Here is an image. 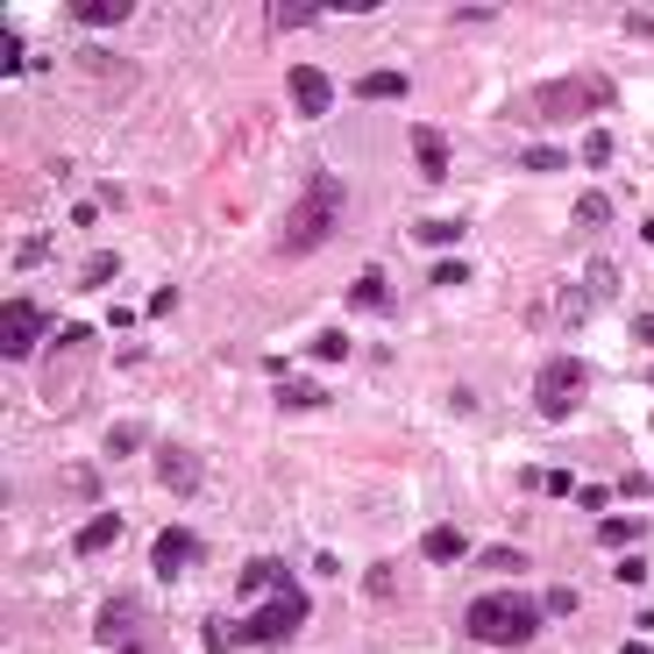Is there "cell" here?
Here are the masks:
<instances>
[{
    "instance_id": "6da1fadb",
    "label": "cell",
    "mask_w": 654,
    "mask_h": 654,
    "mask_svg": "<svg viewBox=\"0 0 654 654\" xmlns=\"http://www.w3.org/2000/svg\"><path fill=\"white\" fill-rule=\"evenodd\" d=\"M463 627H469V641H484V647H526L534 627H541V605L526 598V590H491V598H469Z\"/></svg>"
},
{
    "instance_id": "7a4b0ae2",
    "label": "cell",
    "mask_w": 654,
    "mask_h": 654,
    "mask_svg": "<svg viewBox=\"0 0 654 654\" xmlns=\"http://www.w3.org/2000/svg\"><path fill=\"white\" fill-rule=\"evenodd\" d=\"M342 207H348L342 178H334V171H321V178L307 186V200H299L292 228H285V250H292V256H313V250H321V242L334 235V221H342Z\"/></svg>"
},
{
    "instance_id": "3957f363",
    "label": "cell",
    "mask_w": 654,
    "mask_h": 654,
    "mask_svg": "<svg viewBox=\"0 0 654 654\" xmlns=\"http://www.w3.org/2000/svg\"><path fill=\"white\" fill-rule=\"evenodd\" d=\"M307 612H313V598L292 584V590H278L270 605H256V612L235 627V641H242V647H278V641H292V633L307 627Z\"/></svg>"
},
{
    "instance_id": "277c9868",
    "label": "cell",
    "mask_w": 654,
    "mask_h": 654,
    "mask_svg": "<svg viewBox=\"0 0 654 654\" xmlns=\"http://www.w3.org/2000/svg\"><path fill=\"white\" fill-rule=\"evenodd\" d=\"M584 363H576V356H555V363H547V370L534 377V406H541V413L547 420H569L576 413V399H584Z\"/></svg>"
},
{
    "instance_id": "5b68a950",
    "label": "cell",
    "mask_w": 654,
    "mask_h": 654,
    "mask_svg": "<svg viewBox=\"0 0 654 654\" xmlns=\"http://www.w3.org/2000/svg\"><path fill=\"white\" fill-rule=\"evenodd\" d=\"M43 328H51V313H43L36 299H8V307H0V356L22 363L29 348L43 342Z\"/></svg>"
},
{
    "instance_id": "8992f818",
    "label": "cell",
    "mask_w": 654,
    "mask_h": 654,
    "mask_svg": "<svg viewBox=\"0 0 654 654\" xmlns=\"http://www.w3.org/2000/svg\"><path fill=\"white\" fill-rule=\"evenodd\" d=\"M192 562H200V534H192V526H164L157 547H149V569H157V584H178Z\"/></svg>"
},
{
    "instance_id": "52a82bcc",
    "label": "cell",
    "mask_w": 654,
    "mask_h": 654,
    "mask_svg": "<svg viewBox=\"0 0 654 654\" xmlns=\"http://www.w3.org/2000/svg\"><path fill=\"white\" fill-rule=\"evenodd\" d=\"M285 86H292V108H299V121H321V114L334 108V86H328V71H313V65H299Z\"/></svg>"
},
{
    "instance_id": "ba28073f",
    "label": "cell",
    "mask_w": 654,
    "mask_h": 654,
    "mask_svg": "<svg viewBox=\"0 0 654 654\" xmlns=\"http://www.w3.org/2000/svg\"><path fill=\"white\" fill-rule=\"evenodd\" d=\"M576 108H612V86L584 79V93H541V114H576Z\"/></svg>"
},
{
    "instance_id": "9c48e42d",
    "label": "cell",
    "mask_w": 654,
    "mask_h": 654,
    "mask_svg": "<svg viewBox=\"0 0 654 654\" xmlns=\"http://www.w3.org/2000/svg\"><path fill=\"white\" fill-rule=\"evenodd\" d=\"M235 590L242 598H250V590H292V569H285V562H242V576H235Z\"/></svg>"
},
{
    "instance_id": "30bf717a",
    "label": "cell",
    "mask_w": 654,
    "mask_h": 654,
    "mask_svg": "<svg viewBox=\"0 0 654 654\" xmlns=\"http://www.w3.org/2000/svg\"><path fill=\"white\" fill-rule=\"evenodd\" d=\"M157 469H164V491H200V455L164 448V455H157Z\"/></svg>"
},
{
    "instance_id": "8fae6325",
    "label": "cell",
    "mask_w": 654,
    "mask_h": 654,
    "mask_svg": "<svg viewBox=\"0 0 654 654\" xmlns=\"http://www.w3.org/2000/svg\"><path fill=\"white\" fill-rule=\"evenodd\" d=\"M71 22L79 29H121L129 22V0H71Z\"/></svg>"
},
{
    "instance_id": "7c38bea8",
    "label": "cell",
    "mask_w": 654,
    "mask_h": 654,
    "mask_svg": "<svg viewBox=\"0 0 654 654\" xmlns=\"http://www.w3.org/2000/svg\"><path fill=\"white\" fill-rule=\"evenodd\" d=\"M428 562H463L469 555V541H463V526H428Z\"/></svg>"
},
{
    "instance_id": "4fadbf2b",
    "label": "cell",
    "mask_w": 654,
    "mask_h": 654,
    "mask_svg": "<svg viewBox=\"0 0 654 654\" xmlns=\"http://www.w3.org/2000/svg\"><path fill=\"white\" fill-rule=\"evenodd\" d=\"M413 149H420V171H428V178L448 171V143H441V129H413Z\"/></svg>"
},
{
    "instance_id": "5bb4252c",
    "label": "cell",
    "mask_w": 654,
    "mask_h": 654,
    "mask_svg": "<svg viewBox=\"0 0 654 654\" xmlns=\"http://www.w3.org/2000/svg\"><path fill=\"white\" fill-rule=\"evenodd\" d=\"M114 534H121V520H114V512H100V520H86L71 541H79V555H100V547H114Z\"/></svg>"
},
{
    "instance_id": "9a60e30c",
    "label": "cell",
    "mask_w": 654,
    "mask_h": 654,
    "mask_svg": "<svg viewBox=\"0 0 654 654\" xmlns=\"http://www.w3.org/2000/svg\"><path fill=\"white\" fill-rule=\"evenodd\" d=\"M406 93V71H363L356 79V100H399Z\"/></svg>"
},
{
    "instance_id": "2e32d148",
    "label": "cell",
    "mask_w": 654,
    "mask_h": 654,
    "mask_svg": "<svg viewBox=\"0 0 654 654\" xmlns=\"http://www.w3.org/2000/svg\"><path fill=\"white\" fill-rule=\"evenodd\" d=\"M598 541H605V547H619V555H627V547L641 541V520H605V526H598Z\"/></svg>"
},
{
    "instance_id": "e0dca14e",
    "label": "cell",
    "mask_w": 654,
    "mask_h": 654,
    "mask_svg": "<svg viewBox=\"0 0 654 654\" xmlns=\"http://www.w3.org/2000/svg\"><path fill=\"white\" fill-rule=\"evenodd\" d=\"M313 14H321L313 0H299V8H292V0H278V8H270V22H278V29H307Z\"/></svg>"
},
{
    "instance_id": "ac0fdd59",
    "label": "cell",
    "mask_w": 654,
    "mask_h": 654,
    "mask_svg": "<svg viewBox=\"0 0 654 654\" xmlns=\"http://www.w3.org/2000/svg\"><path fill=\"white\" fill-rule=\"evenodd\" d=\"M321 399H328L321 385H278V406H285V413H299V406H321Z\"/></svg>"
},
{
    "instance_id": "d6986e66",
    "label": "cell",
    "mask_w": 654,
    "mask_h": 654,
    "mask_svg": "<svg viewBox=\"0 0 654 654\" xmlns=\"http://www.w3.org/2000/svg\"><path fill=\"white\" fill-rule=\"evenodd\" d=\"M348 307H385V278H377V270H363L356 292H348Z\"/></svg>"
},
{
    "instance_id": "ffe728a7",
    "label": "cell",
    "mask_w": 654,
    "mask_h": 654,
    "mask_svg": "<svg viewBox=\"0 0 654 654\" xmlns=\"http://www.w3.org/2000/svg\"><path fill=\"white\" fill-rule=\"evenodd\" d=\"M129 619H135V605H129V598H114L108 612H100V641H114V633L129 627Z\"/></svg>"
},
{
    "instance_id": "44dd1931",
    "label": "cell",
    "mask_w": 654,
    "mask_h": 654,
    "mask_svg": "<svg viewBox=\"0 0 654 654\" xmlns=\"http://www.w3.org/2000/svg\"><path fill=\"white\" fill-rule=\"evenodd\" d=\"M313 356H321V363H342V356H348V334H342V328H328L321 342H313Z\"/></svg>"
},
{
    "instance_id": "7402d4cb",
    "label": "cell",
    "mask_w": 654,
    "mask_h": 654,
    "mask_svg": "<svg viewBox=\"0 0 654 654\" xmlns=\"http://www.w3.org/2000/svg\"><path fill=\"white\" fill-rule=\"evenodd\" d=\"M135 448H143V428H114L108 434V455H135Z\"/></svg>"
},
{
    "instance_id": "603a6c76",
    "label": "cell",
    "mask_w": 654,
    "mask_h": 654,
    "mask_svg": "<svg viewBox=\"0 0 654 654\" xmlns=\"http://www.w3.org/2000/svg\"><path fill=\"white\" fill-rule=\"evenodd\" d=\"M605 214H612V207H605V192H584V200H576V221H590V228H598Z\"/></svg>"
},
{
    "instance_id": "cb8c5ba5",
    "label": "cell",
    "mask_w": 654,
    "mask_h": 654,
    "mask_svg": "<svg viewBox=\"0 0 654 654\" xmlns=\"http://www.w3.org/2000/svg\"><path fill=\"white\" fill-rule=\"evenodd\" d=\"M207 647L228 654V647H235V627H228V619H207Z\"/></svg>"
},
{
    "instance_id": "d4e9b609",
    "label": "cell",
    "mask_w": 654,
    "mask_h": 654,
    "mask_svg": "<svg viewBox=\"0 0 654 654\" xmlns=\"http://www.w3.org/2000/svg\"><path fill=\"white\" fill-rule=\"evenodd\" d=\"M584 157H590V164H605V157H612V135L590 129V135H584Z\"/></svg>"
},
{
    "instance_id": "484cf974",
    "label": "cell",
    "mask_w": 654,
    "mask_h": 654,
    "mask_svg": "<svg viewBox=\"0 0 654 654\" xmlns=\"http://www.w3.org/2000/svg\"><path fill=\"white\" fill-rule=\"evenodd\" d=\"M469 278V264H463V256H448V264H434V285H463Z\"/></svg>"
},
{
    "instance_id": "4316f807",
    "label": "cell",
    "mask_w": 654,
    "mask_h": 654,
    "mask_svg": "<svg viewBox=\"0 0 654 654\" xmlns=\"http://www.w3.org/2000/svg\"><path fill=\"white\" fill-rule=\"evenodd\" d=\"M455 235H463L455 221H420V242H455Z\"/></svg>"
},
{
    "instance_id": "83f0119b",
    "label": "cell",
    "mask_w": 654,
    "mask_h": 654,
    "mask_svg": "<svg viewBox=\"0 0 654 654\" xmlns=\"http://www.w3.org/2000/svg\"><path fill=\"white\" fill-rule=\"evenodd\" d=\"M627 29H633V36H654V14H641V8H633V14H627Z\"/></svg>"
},
{
    "instance_id": "f1b7e54d",
    "label": "cell",
    "mask_w": 654,
    "mask_h": 654,
    "mask_svg": "<svg viewBox=\"0 0 654 654\" xmlns=\"http://www.w3.org/2000/svg\"><path fill=\"white\" fill-rule=\"evenodd\" d=\"M633 334H641V342L654 348V313H641V321H633Z\"/></svg>"
},
{
    "instance_id": "f546056e",
    "label": "cell",
    "mask_w": 654,
    "mask_h": 654,
    "mask_svg": "<svg viewBox=\"0 0 654 654\" xmlns=\"http://www.w3.org/2000/svg\"><path fill=\"white\" fill-rule=\"evenodd\" d=\"M619 654H654V647H647V641H627V647H619Z\"/></svg>"
},
{
    "instance_id": "4dcf8cb0",
    "label": "cell",
    "mask_w": 654,
    "mask_h": 654,
    "mask_svg": "<svg viewBox=\"0 0 654 654\" xmlns=\"http://www.w3.org/2000/svg\"><path fill=\"white\" fill-rule=\"evenodd\" d=\"M647 377H654V370H647Z\"/></svg>"
}]
</instances>
